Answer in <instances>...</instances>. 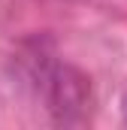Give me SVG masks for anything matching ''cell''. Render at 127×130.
<instances>
[{"label":"cell","mask_w":127,"mask_h":130,"mask_svg":"<svg viewBox=\"0 0 127 130\" xmlns=\"http://www.w3.org/2000/svg\"><path fill=\"white\" fill-rule=\"evenodd\" d=\"M15 67L21 82L58 124H76L85 118L91 103V79L79 67L61 61L45 39L24 42L15 58Z\"/></svg>","instance_id":"1"},{"label":"cell","mask_w":127,"mask_h":130,"mask_svg":"<svg viewBox=\"0 0 127 130\" xmlns=\"http://www.w3.org/2000/svg\"><path fill=\"white\" fill-rule=\"evenodd\" d=\"M121 115H124V124H127V88H124V94H121Z\"/></svg>","instance_id":"2"}]
</instances>
